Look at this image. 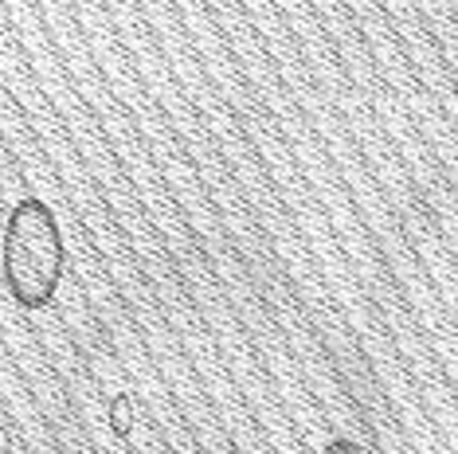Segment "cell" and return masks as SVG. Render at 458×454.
<instances>
[{
  "instance_id": "3957f363",
  "label": "cell",
  "mask_w": 458,
  "mask_h": 454,
  "mask_svg": "<svg viewBox=\"0 0 458 454\" xmlns=\"http://www.w3.org/2000/svg\"><path fill=\"white\" fill-rule=\"evenodd\" d=\"M114 431H118V435H126V431H130V419H126V399H118V408H114Z\"/></svg>"
},
{
  "instance_id": "6da1fadb",
  "label": "cell",
  "mask_w": 458,
  "mask_h": 454,
  "mask_svg": "<svg viewBox=\"0 0 458 454\" xmlns=\"http://www.w3.org/2000/svg\"><path fill=\"white\" fill-rule=\"evenodd\" d=\"M67 266V247L59 220L47 200L24 196L4 223V243H0V271L4 286L20 309H44L59 294Z\"/></svg>"
},
{
  "instance_id": "7a4b0ae2",
  "label": "cell",
  "mask_w": 458,
  "mask_h": 454,
  "mask_svg": "<svg viewBox=\"0 0 458 454\" xmlns=\"http://www.w3.org/2000/svg\"><path fill=\"white\" fill-rule=\"evenodd\" d=\"M321 454H364V447L360 442H352V439H333V442H326V450Z\"/></svg>"
}]
</instances>
